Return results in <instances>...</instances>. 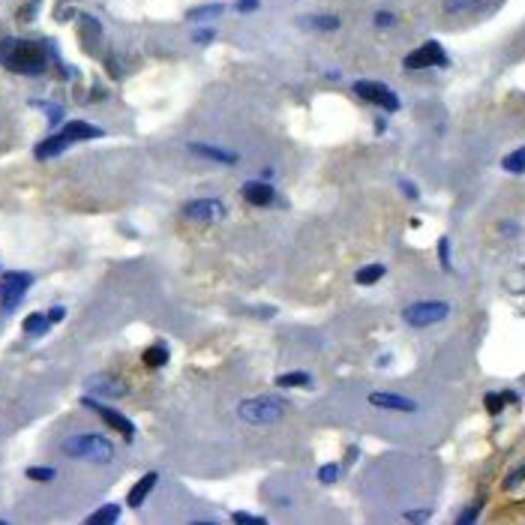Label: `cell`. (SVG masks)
<instances>
[{"label":"cell","mask_w":525,"mask_h":525,"mask_svg":"<svg viewBox=\"0 0 525 525\" xmlns=\"http://www.w3.org/2000/svg\"><path fill=\"white\" fill-rule=\"evenodd\" d=\"M241 195L246 204H256V208H267V204H273L276 199V190L267 183V180H246V183L241 186Z\"/></svg>","instance_id":"7c38bea8"},{"label":"cell","mask_w":525,"mask_h":525,"mask_svg":"<svg viewBox=\"0 0 525 525\" xmlns=\"http://www.w3.org/2000/svg\"><path fill=\"white\" fill-rule=\"evenodd\" d=\"M34 285V276L24 273V270H10V273L0 276V309L12 313L15 306L24 300L27 289Z\"/></svg>","instance_id":"5b68a950"},{"label":"cell","mask_w":525,"mask_h":525,"mask_svg":"<svg viewBox=\"0 0 525 525\" xmlns=\"http://www.w3.org/2000/svg\"><path fill=\"white\" fill-rule=\"evenodd\" d=\"M483 403H487V412H489V414H498V412L504 408V396H495V393H489Z\"/></svg>","instance_id":"f546056e"},{"label":"cell","mask_w":525,"mask_h":525,"mask_svg":"<svg viewBox=\"0 0 525 525\" xmlns=\"http://www.w3.org/2000/svg\"><path fill=\"white\" fill-rule=\"evenodd\" d=\"M339 480V465H322V469H318V483H336Z\"/></svg>","instance_id":"4316f807"},{"label":"cell","mask_w":525,"mask_h":525,"mask_svg":"<svg viewBox=\"0 0 525 525\" xmlns=\"http://www.w3.org/2000/svg\"><path fill=\"white\" fill-rule=\"evenodd\" d=\"M232 520H234V522H243V525H265V522H267L265 516H252V513H234Z\"/></svg>","instance_id":"4dcf8cb0"},{"label":"cell","mask_w":525,"mask_h":525,"mask_svg":"<svg viewBox=\"0 0 525 525\" xmlns=\"http://www.w3.org/2000/svg\"><path fill=\"white\" fill-rule=\"evenodd\" d=\"M447 315H450V303H445V300H417L403 309V322L412 327H432V324L445 322Z\"/></svg>","instance_id":"277c9868"},{"label":"cell","mask_w":525,"mask_h":525,"mask_svg":"<svg viewBox=\"0 0 525 525\" xmlns=\"http://www.w3.org/2000/svg\"><path fill=\"white\" fill-rule=\"evenodd\" d=\"M85 388L90 393H100V396H126V384L111 375H90Z\"/></svg>","instance_id":"5bb4252c"},{"label":"cell","mask_w":525,"mask_h":525,"mask_svg":"<svg viewBox=\"0 0 525 525\" xmlns=\"http://www.w3.org/2000/svg\"><path fill=\"white\" fill-rule=\"evenodd\" d=\"M157 480H159V474H157V471H147L144 478L138 480L133 489H129V498H126V504H129V507H142V504H144V498H147V495H150V492H153V487H157Z\"/></svg>","instance_id":"9a60e30c"},{"label":"cell","mask_w":525,"mask_h":525,"mask_svg":"<svg viewBox=\"0 0 525 525\" xmlns=\"http://www.w3.org/2000/svg\"><path fill=\"white\" fill-rule=\"evenodd\" d=\"M63 315H67V309H63V306H52V313H48L52 322H63Z\"/></svg>","instance_id":"e575fe53"},{"label":"cell","mask_w":525,"mask_h":525,"mask_svg":"<svg viewBox=\"0 0 525 525\" xmlns=\"http://www.w3.org/2000/svg\"><path fill=\"white\" fill-rule=\"evenodd\" d=\"M372 24H375V27H381V30H384V27H393V24H396V15L381 10V12H375V15H372Z\"/></svg>","instance_id":"83f0119b"},{"label":"cell","mask_w":525,"mask_h":525,"mask_svg":"<svg viewBox=\"0 0 525 525\" xmlns=\"http://www.w3.org/2000/svg\"><path fill=\"white\" fill-rule=\"evenodd\" d=\"M474 516H478V507H471V511H469V513H462V516H459V522H471V520H474Z\"/></svg>","instance_id":"d590c367"},{"label":"cell","mask_w":525,"mask_h":525,"mask_svg":"<svg viewBox=\"0 0 525 525\" xmlns=\"http://www.w3.org/2000/svg\"><path fill=\"white\" fill-rule=\"evenodd\" d=\"M142 360H144L147 366H153V369H157V366H166V364H168V348L157 342V346H150V348L144 351Z\"/></svg>","instance_id":"cb8c5ba5"},{"label":"cell","mask_w":525,"mask_h":525,"mask_svg":"<svg viewBox=\"0 0 525 525\" xmlns=\"http://www.w3.org/2000/svg\"><path fill=\"white\" fill-rule=\"evenodd\" d=\"M351 90H355L357 100H364L369 105H379L384 111H399V96L388 85H381V81H355Z\"/></svg>","instance_id":"8992f818"},{"label":"cell","mask_w":525,"mask_h":525,"mask_svg":"<svg viewBox=\"0 0 525 525\" xmlns=\"http://www.w3.org/2000/svg\"><path fill=\"white\" fill-rule=\"evenodd\" d=\"M48 324H52V318H48V313H34V315H27L24 318V333H30V336H43L48 331Z\"/></svg>","instance_id":"7402d4cb"},{"label":"cell","mask_w":525,"mask_h":525,"mask_svg":"<svg viewBox=\"0 0 525 525\" xmlns=\"http://www.w3.org/2000/svg\"><path fill=\"white\" fill-rule=\"evenodd\" d=\"M300 27H309V30H322V34H331V30H339L342 21L336 15H306V19L298 21Z\"/></svg>","instance_id":"2e32d148"},{"label":"cell","mask_w":525,"mask_h":525,"mask_svg":"<svg viewBox=\"0 0 525 525\" xmlns=\"http://www.w3.org/2000/svg\"><path fill=\"white\" fill-rule=\"evenodd\" d=\"M478 6H480V0H445L447 15H465V12H474Z\"/></svg>","instance_id":"d4e9b609"},{"label":"cell","mask_w":525,"mask_h":525,"mask_svg":"<svg viewBox=\"0 0 525 525\" xmlns=\"http://www.w3.org/2000/svg\"><path fill=\"white\" fill-rule=\"evenodd\" d=\"M438 256H441V265H445V270H450V241H447V237H441V241H438Z\"/></svg>","instance_id":"1f68e13d"},{"label":"cell","mask_w":525,"mask_h":525,"mask_svg":"<svg viewBox=\"0 0 525 525\" xmlns=\"http://www.w3.org/2000/svg\"><path fill=\"white\" fill-rule=\"evenodd\" d=\"M81 405H85V408H93V412L100 414L102 421L109 423L111 429L118 432V436H123V438H126V441H133V438H135V423L129 421V417H123L120 412H114V408L102 405V403H96V399H90V396H85V399H81Z\"/></svg>","instance_id":"9c48e42d"},{"label":"cell","mask_w":525,"mask_h":525,"mask_svg":"<svg viewBox=\"0 0 525 525\" xmlns=\"http://www.w3.org/2000/svg\"><path fill=\"white\" fill-rule=\"evenodd\" d=\"M60 135L67 138L69 144H76V142H87V138H102V129L93 126V123H87V120H69V123H63Z\"/></svg>","instance_id":"4fadbf2b"},{"label":"cell","mask_w":525,"mask_h":525,"mask_svg":"<svg viewBox=\"0 0 525 525\" xmlns=\"http://www.w3.org/2000/svg\"><path fill=\"white\" fill-rule=\"evenodd\" d=\"M183 216L192 219V223H219V219H225V204L219 199H213V195H208V199H192L183 204Z\"/></svg>","instance_id":"52a82bcc"},{"label":"cell","mask_w":525,"mask_h":525,"mask_svg":"<svg viewBox=\"0 0 525 525\" xmlns=\"http://www.w3.org/2000/svg\"><path fill=\"white\" fill-rule=\"evenodd\" d=\"M369 405L381 408V412H403V414H414L421 408L414 399L399 396V393H369Z\"/></svg>","instance_id":"8fae6325"},{"label":"cell","mask_w":525,"mask_h":525,"mask_svg":"<svg viewBox=\"0 0 525 525\" xmlns=\"http://www.w3.org/2000/svg\"><path fill=\"white\" fill-rule=\"evenodd\" d=\"M225 12L223 3H204V6H195V10L186 12V21H210V19H219Z\"/></svg>","instance_id":"ac0fdd59"},{"label":"cell","mask_w":525,"mask_h":525,"mask_svg":"<svg viewBox=\"0 0 525 525\" xmlns=\"http://www.w3.org/2000/svg\"><path fill=\"white\" fill-rule=\"evenodd\" d=\"M186 150L192 153V157H201L208 162H219V166H237V150H232V147H219V144H199L192 142Z\"/></svg>","instance_id":"30bf717a"},{"label":"cell","mask_w":525,"mask_h":525,"mask_svg":"<svg viewBox=\"0 0 525 525\" xmlns=\"http://www.w3.org/2000/svg\"><path fill=\"white\" fill-rule=\"evenodd\" d=\"M118 520H120V507L118 504H102L96 513L87 516L90 525H111V522H118Z\"/></svg>","instance_id":"44dd1931"},{"label":"cell","mask_w":525,"mask_h":525,"mask_svg":"<svg viewBox=\"0 0 525 525\" xmlns=\"http://www.w3.org/2000/svg\"><path fill=\"white\" fill-rule=\"evenodd\" d=\"M403 63H405V69H432V67H447L450 60L438 43H423L421 48H414Z\"/></svg>","instance_id":"ba28073f"},{"label":"cell","mask_w":525,"mask_h":525,"mask_svg":"<svg viewBox=\"0 0 525 525\" xmlns=\"http://www.w3.org/2000/svg\"><path fill=\"white\" fill-rule=\"evenodd\" d=\"M384 273H388V267H384V265H366V267H360L357 273H355V282L357 285H375Z\"/></svg>","instance_id":"ffe728a7"},{"label":"cell","mask_w":525,"mask_h":525,"mask_svg":"<svg viewBox=\"0 0 525 525\" xmlns=\"http://www.w3.org/2000/svg\"><path fill=\"white\" fill-rule=\"evenodd\" d=\"M213 36H216V30H213V27H201V30H195V34H192V43L195 45H210Z\"/></svg>","instance_id":"f1b7e54d"},{"label":"cell","mask_w":525,"mask_h":525,"mask_svg":"<svg viewBox=\"0 0 525 525\" xmlns=\"http://www.w3.org/2000/svg\"><path fill=\"white\" fill-rule=\"evenodd\" d=\"M313 384V375L309 372H285V375H276V388H285V390H291V388H309Z\"/></svg>","instance_id":"d6986e66"},{"label":"cell","mask_w":525,"mask_h":525,"mask_svg":"<svg viewBox=\"0 0 525 525\" xmlns=\"http://www.w3.org/2000/svg\"><path fill=\"white\" fill-rule=\"evenodd\" d=\"M60 450L67 454L69 459H81V462H96V465H105L114 459V445L100 432H76V436L63 438Z\"/></svg>","instance_id":"7a4b0ae2"},{"label":"cell","mask_w":525,"mask_h":525,"mask_svg":"<svg viewBox=\"0 0 525 525\" xmlns=\"http://www.w3.org/2000/svg\"><path fill=\"white\" fill-rule=\"evenodd\" d=\"M27 478L36 480V483H52V480L57 478V471H54V469H45V465H30V469H27Z\"/></svg>","instance_id":"484cf974"},{"label":"cell","mask_w":525,"mask_h":525,"mask_svg":"<svg viewBox=\"0 0 525 525\" xmlns=\"http://www.w3.org/2000/svg\"><path fill=\"white\" fill-rule=\"evenodd\" d=\"M399 190H403L408 199H421V192H417V186L412 183V180H399Z\"/></svg>","instance_id":"836d02e7"},{"label":"cell","mask_w":525,"mask_h":525,"mask_svg":"<svg viewBox=\"0 0 525 525\" xmlns=\"http://www.w3.org/2000/svg\"><path fill=\"white\" fill-rule=\"evenodd\" d=\"M285 408H289V403H282L276 396H249L237 405V417L249 426H270L282 421Z\"/></svg>","instance_id":"3957f363"},{"label":"cell","mask_w":525,"mask_h":525,"mask_svg":"<svg viewBox=\"0 0 525 525\" xmlns=\"http://www.w3.org/2000/svg\"><path fill=\"white\" fill-rule=\"evenodd\" d=\"M502 168L511 171V175H525V147H520V150L507 153V157L502 159Z\"/></svg>","instance_id":"603a6c76"},{"label":"cell","mask_w":525,"mask_h":525,"mask_svg":"<svg viewBox=\"0 0 525 525\" xmlns=\"http://www.w3.org/2000/svg\"><path fill=\"white\" fill-rule=\"evenodd\" d=\"M0 63H3V69L15 72V76H43L48 67V54L39 43L10 36L0 43Z\"/></svg>","instance_id":"6da1fadb"},{"label":"cell","mask_w":525,"mask_h":525,"mask_svg":"<svg viewBox=\"0 0 525 525\" xmlns=\"http://www.w3.org/2000/svg\"><path fill=\"white\" fill-rule=\"evenodd\" d=\"M67 147H69V142L57 133V135H52V138H45V142L36 144V159H52V157H57V153L67 150Z\"/></svg>","instance_id":"e0dca14e"},{"label":"cell","mask_w":525,"mask_h":525,"mask_svg":"<svg viewBox=\"0 0 525 525\" xmlns=\"http://www.w3.org/2000/svg\"><path fill=\"white\" fill-rule=\"evenodd\" d=\"M258 6H261V0H237V3H234V10L241 12V15H246V12H256Z\"/></svg>","instance_id":"d6a6232c"},{"label":"cell","mask_w":525,"mask_h":525,"mask_svg":"<svg viewBox=\"0 0 525 525\" xmlns=\"http://www.w3.org/2000/svg\"><path fill=\"white\" fill-rule=\"evenodd\" d=\"M502 232H504V234H516V232H520V228H516L513 223H504V225H502Z\"/></svg>","instance_id":"8d00e7d4"}]
</instances>
